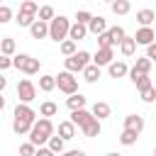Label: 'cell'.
Returning <instances> with one entry per match:
<instances>
[{
	"instance_id": "1",
	"label": "cell",
	"mask_w": 156,
	"mask_h": 156,
	"mask_svg": "<svg viewBox=\"0 0 156 156\" xmlns=\"http://www.w3.org/2000/svg\"><path fill=\"white\" fill-rule=\"evenodd\" d=\"M51 136H54V122H51L49 117H39V119L34 122L32 132H29V141H32L34 146H44V144H49Z\"/></svg>"
},
{
	"instance_id": "2",
	"label": "cell",
	"mask_w": 156,
	"mask_h": 156,
	"mask_svg": "<svg viewBox=\"0 0 156 156\" xmlns=\"http://www.w3.org/2000/svg\"><path fill=\"white\" fill-rule=\"evenodd\" d=\"M68 32H71V20L68 17L58 15V17H54L49 22V39H54V41L61 44L63 39H68Z\"/></svg>"
},
{
	"instance_id": "3",
	"label": "cell",
	"mask_w": 156,
	"mask_h": 156,
	"mask_svg": "<svg viewBox=\"0 0 156 156\" xmlns=\"http://www.w3.org/2000/svg\"><path fill=\"white\" fill-rule=\"evenodd\" d=\"M90 63H93V56H90L88 51H76L73 56H66V58H63V66H66V71H71V73H83L85 66H90Z\"/></svg>"
},
{
	"instance_id": "4",
	"label": "cell",
	"mask_w": 156,
	"mask_h": 156,
	"mask_svg": "<svg viewBox=\"0 0 156 156\" xmlns=\"http://www.w3.org/2000/svg\"><path fill=\"white\" fill-rule=\"evenodd\" d=\"M12 63H15V68H20L24 76H34V73H39V68H41V61L34 58V56H29V54H15V56H12Z\"/></svg>"
},
{
	"instance_id": "5",
	"label": "cell",
	"mask_w": 156,
	"mask_h": 156,
	"mask_svg": "<svg viewBox=\"0 0 156 156\" xmlns=\"http://www.w3.org/2000/svg\"><path fill=\"white\" fill-rule=\"evenodd\" d=\"M56 83H58V90L66 93V95L78 93V78H76V73H71V71H61V73L56 76Z\"/></svg>"
},
{
	"instance_id": "6",
	"label": "cell",
	"mask_w": 156,
	"mask_h": 156,
	"mask_svg": "<svg viewBox=\"0 0 156 156\" xmlns=\"http://www.w3.org/2000/svg\"><path fill=\"white\" fill-rule=\"evenodd\" d=\"M34 98H37V85L29 78H22L17 83V100L20 102H32Z\"/></svg>"
},
{
	"instance_id": "7",
	"label": "cell",
	"mask_w": 156,
	"mask_h": 156,
	"mask_svg": "<svg viewBox=\"0 0 156 156\" xmlns=\"http://www.w3.org/2000/svg\"><path fill=\"white\" fill-rule=\"evenodd\" d=\"M112 61H115V46H102V49H98L93 54V63H98L100 68L102 66H110Z\"/></svg>"
},
{
	"instance_id": "8",
	"label": "cell",
	"mask_w": 156,
	"mask_h": 156,
	"mask_svg": "<svg viewBox=\"0 0 156 156\" xmlns=\"http://www.w3.org/2000/svg\"><path fill=\"white\" fill-rule=\"evenodd\" d=\"M151 63H154V61H151L149 56H139V58H136V63L129 68V80L139 78L141 73H149V71H151Z\"/></svg>"
},
{
	"instance_id": "9",
	"label": "cell",
	"mask_w": 156,
	"mask_h": 156,
	"mask_svg": "<svg viewBox=\"0 0 156 156\" xmlns=\"http://www.w3.org/2000/svg\"><path fill=\"white\" fill-rule=\"evenodd\" d=\"M15 119H20V122H37V112L29 107V102H17V107H15Z\"/></svg>"
},
{
	"instance_id": "10",
	"label": "cell",
	"mask_w": 156,
	"mask_h": 156,
	"mask_svg": "<svg viewBox=\"0 0 156 156\" xmlns=\"http://www.w3.org/2000/svg\"><path fill=\"white\" fill-rule=\"evenodd\" d=\"M134 39H136L139 46H149V44L156 41V32H154V27H139L136 34H134Z\"/></svg>"
},
{
	"instance_id": "11",
	"label": "cell",
	"mask_w": 156,
	"mask_h": 156,
	"mask_svg": "<svg viewBox=\"0 0 156 156\" xmlns=\"http://www.w3.org/2000/svg\"><path fill=\"white\" fill-rule=\"evenodd\" d=\"M71 119H73L76 127L83 129L85 124H90V122L95 119V115H93V110H85V107H83V110H73V112H71Z\"/></svg>"
},
{
	"instance_id": "12",
	"label": "cell",
	"mask_w": 156,
	"mask_h": 156,
	"mask_svg": "<svg viewBox=\"0 0 156 156\" xmlns=\"http://www.w3.org/2000/svg\"><path fill=\"white\" fill-rule=\"evenodd\" d=\"M107 29H110V27H107V20H105L102 15H95V17L88 22V32H90V34H95V37H100V34H102V32H107Z\"/></svg>"
},
{
	"instance_id": "13",
	"label": "cell",
	"mask_w": 156,
	"mask_h": 156,
	"mask_svg": "<svg viewBox=\"0 0 156 156\" xmlns=\"http://www.w3.org/2000/svg\"><path fill=\"white\" fill-rule=\"evenodd\" d=\"M107 73H110V78H124V76H129V66L124 61H112L107 66Z\"/></svg>"
},
{
	"instance_id": "14",
	"label": "cell",
	"mask_w": 156,
	"mask_h": 156,
	"mask_svg": "<svg viewBox=\"0 0 156 156\" xmlns=\"http://www.w3.org/2000/svg\"><path fill=\"white\" fill-rule=\"evenodd\" d=\"M29 34H32V39H44V37H49V22L37 20V22L29 27Z\"/></svg>"
},
{
	"instance_id": "15",
	"label": "cell",
	"mask_w": 156,
	"mask_h": 156,
	"mask_svg": "<svg viewBox=\"0 0 156 156\" xmlns=\"http://www.w3.org/2000/svg\"><path fill=\"white\" fill-rule=\"evenodd\" d=\"M136 22H139V27H151L156 22V12L149 10V7H144V10L136 12Z\"/></svg>"
},
{
	"instance_id": "16",
	"label": "cell",
	"mask_w": 156,
	"mask_h": 156,
	"mask_svg": "<svg viewBox=\"0 0 156 156\" xmlns=\"http://www.w3.org/2000/svg\"><path fill=\"white\" fill-rule=\"evenodd\" d=\"M58 136H63L66 141H71V139L76 136V124H73V119H63V122H58Z\"/></svg>"
},
{
	"instance_id": "17",
	"label": "cell",
	"mask_w": 156,
	"mask_h": 156,
	"mask_svg": "<svg viewBox=\"0 0 156 156\" xmlns=\"http://www.w3.org/2000/svg\"><path fill=\"white\" fill-rule=\"evenodd\" d=\"M124 129H134V132H144V117L139 115H127L124 117Z\"/></svg>"
},
{
	"instance_id": "18",
	"label": "cell",
	"mask_w": 156,
	"mask_h": 156,
	"mask_svg": "<svg viewBox=\"0 0 156 156\" xmlns=\"http://www.w3.org/2000/svg\"><path fill=\"white\" fill-rule=\"evenodd\" d=\"M85 34H88V24H83V22H73V24H71V32H68V39L80 41Z\"/></svg>"
},
{
	"instance_id": "19",
	"label": "cell",
	"mask_w": 156,
	"mask_h": 156,
	"mask_svg": "<svg viewBox=\"0 0 156 156\" xmlns=\"http://www.w3.org/2000/svg\"><path fill=\"white\" fill-rule=\"evenodd\" d=\"M66 105H68V110L73 112V110H83V107L88 105V100H85L80 93H73V95H68V98H66Z\"/></svg>"
},
{
	"instance_id": "20",
	"label": "cell",
	"mask_w": 156,
	"mask_h": 156,
	"mask_svg": "<svg viewBox=\"0 0 156 156\" xmlns=\"http://www.w3.org/2000/svg\"><path fill=\"white\" fill-rule=\"evenodd\" d=\"M136 39L134 37H124L122 41H119V51H122V56H132L134 51H136Z\"/></svg>"
},
{
	"instance_id": "21",
	"label": "cell",
	"mask_w": 156,
	"mask_h": 156,
	"mask_svg": "<svg viewBox=\"0 0 156 156\" xmlns=\"http://www.w3.org/2000/svg\"><path fill=\"white\" fill-rule=\"evenodd\" d=\"M54 88H58V83H56V76H49V73H44V76L39 78V90H41V93H51Z\"/></svg>"
},
{
	"instance_id": "22",
	"label": "cell",
	"mask_w": 156,
	"mask_h": 156,
	"mask_svg": "<svg viewBox=\"0 0 156 156\" xmlns=\"http://www.w3.org/2000/svg\"><path fill=\"white\" fill-rule=\"evenodd\" d=\"M90 110H93V115H95L98 119H107V117H110V112H112V107H110L107 102H102V100H98Z\"/></svg>"
},
{
	"instance_id": "23",
	"label": "cell",
	"mask_w": 156,
	"mask_h": 156,
	"mask_svg": "<svg viewBox=\"0 0 156 156\" xmlns=\"http://www.w3.org/2000/svg\"><path fill=\"white\" fill-rule=\"evenodd\" d=\"M15 51H17L15 39H12V37H2V41H0V54H5V56H15Z\"/></svg>"
},
{
	"instance_id": "24",
	"label": "cell",
	"mask_w": 156,
	"mask_h": 156,
	"mask_svg": "<svg viewBox=\"0 0 156 156\" xmlns=\"http://www.w3.org/2000/svg\"><path fill=\"white\" fill-rule=\"evenodd\" d=\"M98 78H100V66H98V63L85 66V71H83V80H85V83H95Z\"/></svg>"
},
{
	"instance_id": "25",
	"label": "cell",
	"mask_w": 156,
	"mask_h": 156,
	"mask_svg": "<svg viewBox=\"0 0 156 156\" xmlns=\"http://www.w3.org/2000/svg\"><path fill=\"white\" fill-rule=\"evenodd\" d=\"M100 132H102V124H100V119H98V117H95L90 124H85V127H83V136H88V139L98 136Z\"/></svg>"
},
{
	"instance_id": "26",
	"label": "cell",
	"mask_w": 156,
	"mask_h": 156,
	"mask_svg": "<svg viewBox=\"0 0 156 156\" xmlns=\"http://www.w3.org/2000/svg\"><path fill=\"white\" fill-rule=\"evenodd\" d=\"M136 139H139V132H134V129H122V134H119L122 146H132V144H136Z\"/></svg>"
},
{
	"instance_id": "27",
	"label": "cell",
	"mask_w": 156,
	"mask_h": 156,
	"mask_svg": "<svg viewBox=\"0 0 156 156\" xmlns=\"http://www.w3.org/2000/svg\"><path fill=\"white\" fill-rule=\"evenodd\" d=\"M56 112H58V105L51 102V100H44V102L39 105V115H41V117H54Z\"/></svg>"
},
{
	"instance_id": "28",
	"label": "cell",
	"mask_w": 156,
	"mask_h": 156,
	"mask_svg": "<svg viewBox=\"0 0 156 156\" xmlns=\"http://www.w3.org/2000/svg\"><path fill=\"white\" fill-rule=\"evenodd\" d=\"M110 7H112L115 15H129L132 2H129V0H115V2H110Z\"/></svg>"
},
{
	"instance_id": "29",
	"label": "cell",
	"mask_w": 156,
	"mask_h": 156,
	"mask_svg": "<svg viewBox=\"0 0 156 156\" xmlns=\"http://www.w3.org/2000/svg\"><path fill=\"white\" fill-rule=\"evenodd\" d=\"M46 146H49L54 154H63V151H66V139H63V136H51Z\"/></svg>"
},
{
	"instance_id": "30",
	"label": "cell",
	"mask_w": 156,
	"mask_h": 156,
	"mask_svg": "<svg viewBox=\"0 0 156 156\" xmlns=\"http://www.w3.org/2000/svg\"><path fill=\"white\" fill-rule=\"evenodd\" d=\"M107 34L112 37V41H115V46H119V41L127 37V32H124V27H119V24H115V27H110L107 29Z\"/></svg>"
},
{
	"instance_id": "31",
	"label": "cell",
	"mask_w": 156,
	"mask_h": 156,
	"mask_svg": "<svg viewBox=\"0 0 156 156\" xmlns=\"http://www.w3.org/2000/svg\"><path fill=\"white\" fill-rule=\"evenodd\" d=\"M78 41H73V39H63L61 44H58V49H61V54L63 56H73L76 51H78V46H76Z\"/></svg>"
},
{
	"instance_id": "32",
	"label": "cell",
	"mask_w": 156,
	"mask_h": 156,
	"mask_svg": "<svg viewBox=\"0 0 156 156\" xmlns=\"http://www.w3.org/2000/svg\"><path fill=\"white\" fill-rule=\"evenodd\" d=\"M20 12H27V15H39V2H37V0H22Z\"/></svg>"
},
{
	"instance_id": "33",
	"label": "cell",
	"mask_w": 156,
	"mask_h": 156,
	"mask_svg": "<svg viewBox=\"0 0 156 156\" xmlns=\"http://www.w3.org/2000/svg\"><path fill=\"white\" fill-rule=\"evenodd\" d=\"M37 17H39V20H44V22H51V20L56 17V12H54V7H51V5H41Z\"/></svg>"
},
{
	"instance_id": "34",
	"label": "cell",
	"mask_w": 156,
	"mask_h": 156,
	"mask_svg": "<svg viewBox=\"0 0 156 156\" xmlns=\"http://www.w3.org/2000/svg\"><path fill=\"white\" fill-rule=\"evenodd\" d=\"M37 22V15H27V12H17V24L20 27H32Z\"/></svg>"
},
{
	"instance_id": "35",
	"label": "cell",
	"mask_w": 156,
	"mask_h": 156,
	"mask_svg": "<svg viewBox=\"0 0 156 156\" xmlns=\"http://www.w3.org/2000/svg\"><path fill=\"white\" fill-rule=\"evenodd\" d=\"M132 83L136 85V90H144V88H151V78H149V73H141V76H139V78H134Z\"/></svg>"
},
{
	"instance_id": "36",
	"label": "cell",
	"mask_w": 156,
	"mask_h": 156,
	"mask_svg": "<svg viewBox=\"0 0 156 156\" xmlns=\"http://www.w3.org/2000/svg\"><path fill=\"white\" fill-rule=\"evenodd\" d=\"M37 149L39 146H34L32 141H24V144H20V156H37Z\"/></svg>"
},
{
	"instance_id": "37",
	"label": "cell",
	"mask_w": 156,
	"mask_h": 156,
	"mask_svg": "<svg viewBox=\"0 0 156 156\" xmlns=\"http://www.w3.org/2000/svg\"><path fill=\"white\" fill-rule=\"evenodd\" d=\"M141 93V100L144 102H156V88L151 85V88H144V90H139Z\"/></svg>"
},
{
	"instance_id": "38",
	"label": "cell",
	"mask_w": 156,
	"mask_h": 156,
	"mask_svg": "<svg viewBox=\"0 0 156 156\" xmlns=\"http://www.w3.org/2000/svg\"><path fill=\"white\" fill-rule=\"evenodd\" d=\"M10 20H12V10L2 2V5H0V24H7Z\"/></svg>"
},
{
	"instance_id": "39",
	"label": "cell",
	"mask_w": 156,
	"mask_h": 156,
	"mask_svg": "<svg viewBox=\"0 0 156 156\" xmlns=\"http://www.w3.org/2000/svg\"><path fill=\"white\" fill-rule=\"evenodd\" d=\"M102 46H115V41H112V37H110L107 32H102V34L98 37V49H102Z\"/></svg>"
},
{
	"instance_id": "40",
	"label": "cell",
	"mask_w": 156,
	"mask_h": 156,
	"mask_svg": "<svg viewBox=\"0 0 156 156\" xmlns=\"http://www.w3.org/2000/svg\"><path fill=\"white\" fill-rule=\"evenodd\" d=\"M93 17H95V15H90L88 10H78V12H76V22H83V24H88Z\"/></svg>"
},
{
	"instance_id": "41",
	"label": "cell",
	"mask_w": 156,
	"mask_h": 156,
	"mask_svg": "<svg viewBox=\"0 0 156 156\" xmlns=\"http://www.w3.org/2000/svg\"><path fill=\"white\" fill-rule=\"evenodd\" d=\"M10 66H15V63H12V56H5V54H2V56H0V71H7Z\"/></svg>"
},
{
	"instance_id": "42",
	"label": "cell",
	"mask_w": 156,
	"mask_h": 156,
	"mask_svg": "<svg viewBox=\"0 0 156 156\" xmlns=\"http://www.w3.org/2000/svg\"><path fill=\"white\" fill-rule=\"evenodd\" d=\"M37 156H58V154H54L49 146H39V149H37Z\"/></svg>"
},
{
	"instance_id": "43",
	"label": "cell",
	"mask_w": 156,
	"mask_h": 156,
	"mask_svg": "<svg viewBox=\"0 0 156 156\" xmlns=\"http://www.w3.org/2000/svg\"><path fill=\"white\" fill-rule=\"evenodd\" d=\"M146 56H149V58H151V61H156V41H154V44H149V46H146Z\"/></svg>"
},
{
	"instance_id": "44",
	"label": "cell",
	"mask_w": 156,
	"mask_h": 156,
	"mask_svg": "<svg viewBox=\"0 0 156 156\" xmlns=\"http://www.w3.org/2000/svg\"><path fill=\"white\" fill-rule=\"evenodd\" d=\"M73 151V156H85V151H80V149H71Z\"/></svg>"
},
{
	"instance_id": "45",
	"label": "cell",
	"mask_w": 156,
	"mask_h": 156,
	"mask_svg": "<svg viewBox=\"0 0 156 156\" xmlns=\"http://www.w3.org/2000/svg\"><path fill=\"white\" fill-rule=\"evenodd\" d=\"M58 156H73V151H63V154H58Z\"/></svg>"
},
{
	"instance_id": "46",
	"label": "cell",
	"mask_w": 156,
	"mask_h": 156,
	"mask_svg": "<svg viewBox=\"0 0 156 156\" xmlns=\"http://www.w3.org/2000/svg\"><path fill=\"white\" fill-rule=\"evenodd\" d=\"M107 156H122V154H115V151H112V154H107Z\"/></svg>"
},
{
	"instance_id": "47",
	"label": "cell",
	"mask_w": 156,
	"mask_h": 156,
	"mask_svg": "<svg viewBox=\"0 0 156 156\" xmlns=\"http://www.w3.org/2000/svg\"><path fill=\"white\" fill-rule=\"evenodd\" d=\"M105 2H115V0H105Z\"/></svg>"
},
{
	"instance_id": "48",
	"label": "cell",
	"mask_w": 156,
	"mask_h": 156,
	"mask_svg": "<svg viewBox=\"0 0 156 156\" xmlns=\"http://www.w3.org/2000/svg\"><path fill=\"white\" fill-rule=\"evenodd\" d=\"M154 156H156V149H154Z\"/></svg>"
},
{
	"instance_id": "49",
	"label": "cell",
	"mask_w": 156,
	"mask_h": 156,
	"mask_svg": "<svg viewBox=\"0 0 156 156\" xmlns=\"http://www.w3.org/2000/svg\"><path fill=\"white\" fill-rule=\"evenodd\" d=\"M37 2H39V0H37Z\"/></svg>"
}]
</instances>
